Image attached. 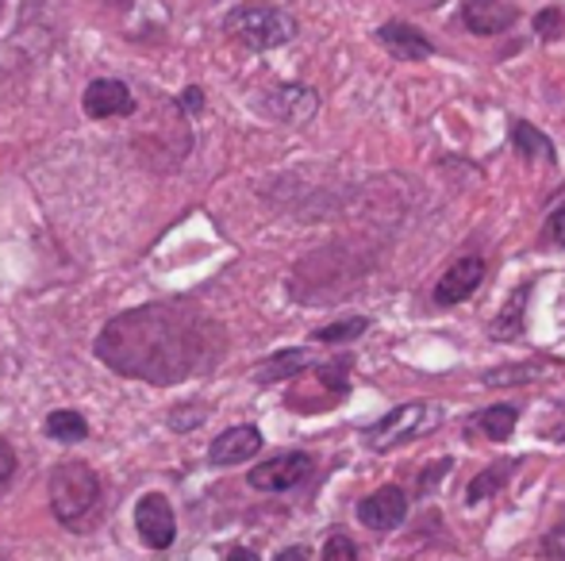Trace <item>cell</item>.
I'll list each match as a JSON object with an SVG mask.
<instances>
[{"instance_id":"cell-7","label":"cell","mask_w":565,"mask_h":561,"mask_svg":"<svg viewBox=\"0 0 565 561\" xmlns=\"http://www.w3.org/2000/svg\"><path fill=\"white\" fill-rule=\"evenodd\" d=\"M262 112L281 123H308L320 112V97L308 85H277V89L262 93Z\"/></svg>"},{"instance_id":"cell-20","label":"cell","mask_w":565,"mask_h":561,"mask_svg":"<svg viewBox=\"0 0 565 561\" xmlns=\"http://www.w3.org/2000/svg\"><path fill=\"white\" fill-rule=\"evenodd\" d=\"M365 327H370V320H365V315H350V320H339V323H331V327H320L312 335V343H328V346L354 343L358 335H365Z\"/></svg>"},{"instance_id":"cell-8","label":"cell","mask_w":565,"mask_h":561,"mask_svg":"<svg viewBox=\"0 0 565 561\" xmlns=\"http://www.w3.org/2000/svg\"><path fill=\"white\" fill-rule=\"evenodd\" d=\"M358 519L365 527H373V531H393V527H401L408 519V496L396 485L377 488V493H370L358 504Z\"/></svg>"},{"instance_id":"cell-27","label":"cell","mask_w":565,"mask_h":561,"mask_svg":"<svg viewBox=\"0 0 565 561\" xmlns=\"http://www.w3.org/2000/svg\"><path fill=\"white\" fill-rule=\"evenodd\" d=\"M181 108H185V112H201V108H204V93L196 89V85H193V89H185V93H181Z\"/></svg>"},{"instance_id":"cell-21","label":"cell","mask_w":565,"mask_h":561,"mask_svg":"<svg viewBox=\"0 0 565 561\" xmlns=\"http://www.w3.org/2000/svg\"><path fill=\"white\" fill-rule=\"evenodd\" d=\"M539 377H543L539 366H515V369H492V374L484 377V385H489V389H504V385H527V381H539Z\"/></svg>"},{"instance_id":"cell-19","label":"cell","mask_w":565,"mask_h":561,"mask_svg":"<svg viewBox=\"0 0 565 561\" xmlns=\"http://www.w3.org/2000/svg\"><path fill=\"white\" fill-rule=\"evenodd\" d=\"M46 434H51L54 442H82L85 434H89V423H85V416L62 408V412L46 416Z\"/></svg>"},{"instance_id":"cell-4","label":"cell","mask_w":565,"mask_h":561,"mask_svg":"<svg viewBox=\"0 0 565 561\" xmlns=\"http://www.w3.org/2000/svg\"><path fill=\"white\" fill-rule=\"evenodd\" d=\"M443 423V408L431 400H408V404L393 408L385 420H377L365 431V446L370 450H396L404 442L419 439V434L435 431Z\"/></svg>"},{"instance_id":"cell-23","label":"cell","mask_w":565,"mask_h":561,"mask_svg":"<svg viewBox=\"0 0 565 561\" xmlns=\"http://www.w3.org/2000/svg\"><path fill=\"white\" fill-rule=\"evenodd\" d=\"M323 561H358V547L347 535H331V539L323 542Z\"/></svg>"},{"instance_id":"cell-6","label":"cell","mask_w":565,"mask_h":561,"mask_svg":"<svg viewBox=\"0 0 565 561\" xmlns=\"http://www.w3.org/2000/svg\"><path fill=\"white\" fill-rule=\"evenodd\" d=\"M135 531L147 542L150 550H170L173 539H178V519H173V508L162 493H147L139 504H135Z\"/></svg>"},{"instance_id":"cell-12","label":"cell","mask_w":565,"mask_h":561,"mask_svg":"<svg viewBox=\"0 0 565 561\" xmlns=\"http://www.w3.org/2000/svg\"><path fill=\"white\" fill-rule=\"evenodd\" d=\"M481 281H484L481 258H461V262H454L439 278V284H435V300H439V304H461V300H469L481 289Z\"/></svg>"},{"instance_id":"cell-22","label":"cell","mask_w":565,"mask_h":561,"mask_svg":"<svg viewBox=\"0 0 565 561\" xmlns=\"http://www.w3.org/2000/svg\"><path fill=\"white\" fill-rule=\"evenodd\" d=\"M539 554H543L546 561H565V511L558 516V524L543 535V542H539Z\"/></svg>"},{"instance_id":"cell-26","label":"cell","mask_w":565,"mask_h":561,"mask_svg":"<svg viewBox=\"0 0 565 561\" xmlns=\"http://www.w3.org/2000/svg\"><path fill=\"white\" fill-rule=\"evenodd\" d=\"M12 473H15V450L0 439V485H8V481H12Z\"/></svg>"},{"instance_id":"cell-29","label":"cell","mask_w":565,"mask_h":561,"mask_svg":"<svg viewBox=\"0 0 565 561\" xmlns=\"http://www.w3.org/2000/svg\"><path fill=\"white\" fill-rule=\"evenodd\" d=\"M227 561H258V554H254V550H246V547H235L227 554Z\"/></svg>"},{"instance_id":"cell-15","label":"cell","mask_w":565,"mask_h":561,"mask_svg":"<svg viewBox=\"0 0 565 561\" xmlns=\"http://www.w3.org/2000/svg\"><path fill=\"white\" fill-rule=\"evenodd\" d=\"M308 362H312V354H308V350H281V354H274V358H266L258 369H254V381H258V385H277V381H285V377H297L300 369H308Z\"/></svg>"},{"instance_id":"cell-17","label":"cell","mask_w":565,"mask_h":561,"mask_svg":"<svg viewBox=\"0 0 565 561\" xmlns=\"http://www.w3.org/2000/svg\"><path fill=\"white\" fill-rule=\"evenodd\" d=\"M515 473V462H497V465H489L484 473H477L473 481H469V488H466V500L469 504H481V500H489V496H497L500 488H504V481Z\"/></svg>"},{"instance_id":"cell-9","label":"cell","mask_w":565,"mask_h":561,"mask_svg":"<svg viewBox=\"0 0 565 561\" xmlns=\"http://www.w3.org/2000/svg\"><path fill=\"white\" fill-rule=\"evenodd\" d=\"M135 112V97L124 82L113 77H100L85 89V116L89 120H116V116H131Z\"/></svg>"},{"instance_id":"cell-13","label":"cell","mask_w":565,"mask_h":561,"mask_svg":"<svg viewBox=\"0 0 565 561\" xmlns=\"http://www.w3.org/2000/svg\"><path fill=\"white\" fill-rule=\"evenodd\" d=\"M377 39H381V46H385L393 58H401V62H424V58H431L435 54V46L427 43V35L424 31H416L412 23H404V20H388L385 28L377 31Z\"/></svg>"},{"instance_id":"cell-1","label":"cell","mask_w":565,"mask_h":561,"mask_svg":"<svg viewBox=\"0 0 565 561\" xmlns=\"http://www.w3.org/2000/svg\"><path fill=\"white\" fill-rule=\"evenodd\" d=\"M224 354V331L209 315L178 304H147L108 320L97 335V358L119 377L178 385L201 377Z\"/></svg>"},{"instance_id":"cell-14","label":"cell","mask_w":565,"mask_h":561,"mask_svg":"<svg viewBox=\"0 0 565 561\" xmlns=\"http://www.w3.org/2000/svg\"><path fill=\"white\" fill-rule=\"evenodd\" d=\"M515 423H520V408L515 404H492V408H484L481 416L469 420V431H481L484 439L504 442V439H512Z\"/></svg>"},{"instance_id":"cell-18","label":"cell","mask_w":565,"mask_h":561,"mask_svg":"<svg viewBox=\"0 0 565 561\" xmlns=\"http://www.w3.org/2000/svg\"><path fill=\"white\" fill-rule=\"evenodd\" d=\"M527 296H531V284H523V289H515V296L504 304V312H500V320L492 323V338H512L523 331V308H527Z\"/></svg>"},{"instance_id":"cell-11","label":"cell","mask_w":565,"mask_h":561,"mask_svg":"<svg viewBox=\"0 0 565 561\" xmlns=\"http://www.w3.org/2000/svg\"><path fill=\"white\" fill-rule=\"evenodd\" d=\"M258 450H262V431L254 423H238L212 442L209 462L212 465H238V462H250Z\"/></svg>"},{"instance_id":"cell-25","label":"cell","mask_w":565,"mask_h":561,"mask_svg":"<svg viewBox=\"0 0 565 561\" xmlns=\"http://www.w3.org/2000/svg\"><path fill=\"white\" fill-rule=\"evenodd\" d=\"M546 239H551L554 247H565V204L554 208L551 219H546Z\"/></svg>"},{"instance_id":"cell-28","label":"cell","mask_w":565,"mask_h":561,"mask_svg":"<svg viewBox=\"0 0 565 561\" xmlns=\"http://www.w3.org/2000/svg\"><path fill=\"white\" fill-rule=\"evenodd\" d=\"M277 561H312V554H308L305 547H289V550H281V554H277Z\"/></svg>"},{"instance_id":"cell-30","label":"cell","mask_w":565,"mask_h":561,"mask_svg":"<svg viewBox=\"0 0 565 561\" xmlns=\"http://www.w3.org/2000/svg\"><path fill=\"white\" fill-rule=\"evenodd\" d=\"M408 4H416V8H439V4H447V0H408Z\"/></svg>"},{"instance_id":"cell-10","label":"cell","mask_w":565,"mask_h":561,"mask_svg":"<svg viewBox=\"0 0 565 561\" xmlns=\"http://www.w3.org/2000/svg\"><path fill=\"white\" fill-rule=\"evenodd\" d=\"M461 20L473 35H500L520 20V8L512 0H466L461 4Z\"/></svg>"},{"instance_id":"cell-2","label":"cell","mask_w":565,"mask_h":561,"mask_svg":"<svg viewBox=\"0 0 565 561\" xmlns=\"http://www.w3.org/2000/svg\"><path fill=\"white\" fill-rule=\"evenodd\" d=\"M100 508V481L85 462H62L51 473V511L62 527L85 531Z\"/></svg>"},{"instance_id":"cell-16","label":"cell","mask_w":565,"mask_h":561,"mask_svg":"<svg viewBox=\"0 0 565 561\" xmlns=\"http://www.w3.org/2000/svg\"><path fill=\"white\" fill-rule=\"evenodd\" d=\"M512 147L520 150L523 158H531V162H546V165L558 162V158H554V142L546 139L539 128H531L527 120H515L512 123Z\"/></svg>"},{"instance_id":"cell-5","label":"cell","mask_w":565,"mask_h":561,"mask_svg":"<svg viewBox=\"0 0 565 561\" xmlns=\"http://www.w3.org/2000/svg\"><path fill=\"white\" fill-rule=\"evenodd\" d=\"M312 470H316L312 454L289 450V454H277V457H269V462L254 465L250 485L258 488V493H289V488L305 485V481L312 477Z\"/></svg>"},{"instance_id":"cell-3","label":"cell","mask_w":565,"mask_h":561,"mask_svg":"<svg viewBox=\"0 0 565 561\" xmlns=\"http://www.w3.org/2000/svg\"><path fill=\"white\" fill-rule=\"evenodd\" d=\"M224 31L250 51H274L297 35V20L274 4H238L224 15Z\"/></svg>"},{"instance_id":"cell-24","label":"cell","mask_w":565,"mask_h":561,"mask_svg":"<svg viewBox=\"0 0 565 561\" xmlns=\"http://www.w3.org/2000/svg\"><path fill=\"white\" fill-rule=\"evenodd\" d=\"M535 31L543 39H558L562 35V12L558 8H546V12L535 15Z\"/></svg>"}]
</instances>
